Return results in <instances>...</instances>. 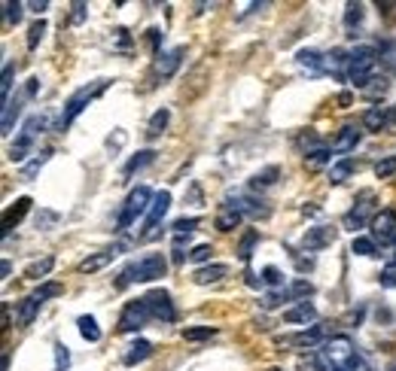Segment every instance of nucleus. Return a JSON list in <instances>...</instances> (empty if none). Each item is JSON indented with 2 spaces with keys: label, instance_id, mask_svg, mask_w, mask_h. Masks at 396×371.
Listing matches in <instances>:
<instances>
[{
  "label": "nucleus",
  "instance_id": "obj_52",
  "mask_svg": "<svg viewBox=\"0 0 396 371\" xmlns=\"http://www.w3.org/2000/svg\"><path fill=\"white\" fill-rule=\"evenodd\" d=\"M37 91H40V80H37V76H30V80H28V89H25V95H28V98H37Z\"/></svg>",
  "mask_w": 396,
  "mask_h": 371
},
{
  "label": "nucleus",
  "instance_id": "obj_27",
  "mask_svg": "<svg viewBox=\"0 0 396 371\" xmlns=\"http://www.w3.org/2000/svg\"><path fill=\"white\" fill-rule=\"evenodd\" d=\"M76 329H80V335L86 338L89 344H98V341H101V326H98L95 316H86V314H82L80 320H76Z\"/></svg>",
  "mask_w": 396,
  "mask_h": 371
},
{
  "label": "nucleus",
  "instance_id": "obj_61",
  "mask_svg": "<svg viewBox=\"0 0 396 371\" xmlns=\"http://www.w3.org/2000/svg\"><path fill=\"white\" fill-rule=\"evenodd\" d=\"M269 371H280V368H269Z\"/></svg>",
  "mask_w": 396,
  "mask_h": 371
},
{
  "label": "nucleus",
  "instance_id": "obj_49",
  "mask_svg": "<svg viewBox=\"0 0 396 371\" xmlns=\"http://www.w3.org/2000/svg\"><path fill=\"white\" fill-rule=\"evenodd\" d=\"M34 296H37V298H40V301H43V305H46V301H49V298H55V296H61V286H58V283H43V286H40V289H37V292H34Z\"/></svg>",
  "mask_w": 396,
  "mask_h": 371
},
{
  "label": "nucleus",
  "instance_id": "obj_16",
  "mask_svg": "<svg viewBox=\"0 0 396 371\" xmlns=\"http://www.w3.org/2000/svg\"><path fill=\"white\" fill-rule=\"evenodd\" d=\"M302 71H308L311 76H323L326 73V52H317V49H302L296 55Z\"/></svg>",
  "mask_w": 396,
  "mask_h": 371
},
{
  "label": "nucleus",
  "instance_id": "obj_22",
  "mask_svg": "<svg viewBox=\"0 0 396 371\" xmlns=\"http://www.w3.org/2000/svg\"><path fill=\"white\" fill-rule=\"evenodd\" d=\"M150 356H152V344L147 341V338H137L125 353V365H141V362H147Z\"/></svg>",
  "mask_w": 396,
  "mask_h": 371
},
{
  "label": "nucleus",
  "instance_id": "obj_46",
  "mask_svg": "<svg viewBox=\"0 0 396 371\" xmlns=\"http://www.w3.org/2000/svg\"><path fill=\"white\" fill-rule=\"evenodd\" d=\"M58 219H61V216H58L55 210H40V213H37V216H34L37 228H43V231H46V228H52V226H55V222H58Z\"/></svg>",
  "mask_w": 396,
  "mask_h": 371
},
{
  "label": "nucleus",
  "instance_id": "obj_17",
  "mask_svg": "<svg viewBox=\"0 0 396 371\" xmlns=\"http://www.w3.org/2000/svg\"><path fill=\"white\" fill-rule=\"evenodd\" d=\"M30 210V198H15L12 201V207H6V213H3V237H10V231L19 226L21 219H25V213Z\"/></svg>",
  "mask_w": 396,
  "mask_h": 371
},
{
  "label": "nucleus",
  "instance_id": "obj_20",
  "mask_svg": "<svg viewBox=\"0 0 396 371\" xmlns=\"http://www.w3.org/2000/svg\"><path fill=\"white\" fill-rule=\"evenodd\" d=\"M28 95H19V98H10V100H6V104H3V122H0V128H3V134L6 137H10L12 134V128H15V119H19V116H21V100H25Z\"/></svg>",
  "mask_w": 396,
  "mask_h": 371
},
{
  "label": "nucleus",
  "instance_id": "obj_1",
  "mask_svg": "<svg viewBox=\"0 0 396 371\" xmlns=\"http://www.w3.org/2000/svg\"><path fill=\"white\" fill-rule=\"evenodd\" d=\"M314 356L320 371H335V368H348L360 353H357V347L348 335H332L320 344V350H314Z\"/></svg>",
  "mask_w": 396,
  "mask_h": 371
},
{
  "label": "nucleus",
  "instance_id": "obj_29",
  "mask_svg": "<svg viewBox=\"0 0 396 371\" xmlns=\"http://www.w3.org/2000/svg\"><path fill=\"white\" fill-rule=\"evenodd\" d=\"M278 177H280V168H278V165H269V168H265V171L253 174V180H250V189H253V192H259V189H269V186L278 183Z\"/></svg>",
  "mask_w": 396,
  "mask_h": 371
},
{
  "label": "nucleus",
  "instance_id": "obj_53",
  "mask_svg": "<svg viewBox=\"0 0 396 371\" xmlns=\"http://www.w3.org/2000/svg\"><path fill=\"white\" fill-rule=\"evenodd\" d=\"M82 19H86V3H73V21L80 25Z\"/></svg>",
  "mask_w": 396,
  "mask_h": 371
},
{
  "label": "nucleus",
  "instance_id": "obj_32",
  "mask_svg": "<svg viewBox=\"0 0 396 371\" xmlns=\"http://www.w3.org/2000/svg\"><path fill=\"white\" fill-rule=\"evenodd\" d=\"M360 25H363V3H348L345 6V30L350 37H357Z\"/></svg>",
  "mask_w": 396,
  "mask_h": 371
},
{
  "label": "nucleus",
  "instance_id": "obj_51",
  "mask_svg": "<svg viewBox=\"0 0 396 371\" xmlns=\"http://www.w3.org/2000/svg\"><path fill=\"white\" fill-rule=\"evenodd\" d=\"M381 286H384V289H390V286H396V271H393V268H387V271L381 274Z\"/></svg>",
  "mask_w": 396,
  "mask_h": 371
},
{
  "label": "nucleus",
  "instance_id": "obj_19",
  "mask_svg": "<svg viewBox=\"0 0 396 371\" xmlns=\"http://www.w3.org/2000/svg\"><path fill=\"white\" fill-rule=\"evenodd\" d=\"M223 277H228V265H223V262H213V265L195 268L192 280H195L198 286H210V283H219Z\"/></svg>",
  "mask_w": 396,
  "mask_h": 371
},
{
  "label": "nucleus",
  "instance_id": "obj_6",
  "mask_svg": "<svg viewBox=\"0 0 396 371\" xmlns=\"http://www.w3.org/2000/svg\"><path fill=\"white\" fill-rule=\"evenodd\" d=\"M152 320V311L147 305V298H137V301H128L119 314V332H141L147 323Z\"/></svg>",
  "mask_w": 396,
  "mask_h": 371
},
{
  "label": "nucleus",
  "instance_id": "obj_35",
  "mask_svg": "<svg viewBox=\"0 0 396 371\" xmlns=\"http://www.w3.org/2000/svg\"><path fill=\"white\" fill-rule=\"evenodd\" d=\"M259 244V231H253L250 228L247 235L241 237V244H238V259L241 262H250V256H253V246Z\"/></svg>",
  "mask_w": 396,
  "mask_h": 371
},
{
  "label": "nucleus",
  "instance_id": "obj_36",
  "mask_svg": "<svg viewBox=\"0 0 396 371\" xmlns=\"http://www.w3.org/2000/svg\"><path fill=\"white\" fill-rule=\"evenodd\" d=\"M350 253H354V256H378V246H375L372 237H354Z\"/></svg>",
  "mask_w": 396,
  "mask_h": 371
},
{
  "label": "nucleus",
  "instance_id": "obj_50",
  "mask_svg": "<svg viewBox=\"0 0 396 371\" xmlns=\"http://www.w3.org/2000/svg\"><path fill=\"white\" fill-rule=\"evenodd\" d=\"M311 292H314V286H311L308 280H296L293 286H289V296L293 298H308Z\"/></svg>",
  "mask_w": 396,
  "mask_h": 371
},
{
  "label": "nucleus",
  "instance_id": "obj_24",
  "mask_svg": "<svg viewBox=\"0 0 396 371\" xmlns=\"http://www.w3.org/2000/svg\"><path fill=\"white\" fill-rule=\"evenodd\" d=\"M152 159H156V152H152V150H141L137 156H132V159L125 161V168H122V177H125V180H128V177H134L137 171H143L147 165H152Z\"/></svg>",
  "mask_w": 396,
  "mask_h": 371
},
{
  "label": "nucleus",
  "instance_id": "obj_33",
  "mask_svg": "<svg viewBox=\"0 0 396 371\" xmlns=\"http://www.w3.org/2000/svg\"><path fill=\"white\" fill-rule=\"evenodd\" d=\"M168 122H171V113H168L165 107L150 116V125H147V137H150V141H156V137L162 134V131L168 128Z\"/></svg>",
  "mask_w": 396,
  "mask_h": 371
},
{
  "label": "nucleus",
  "instance_id": "obj_10",
  "mask_svg": "<svg viewBox=\"0 0 396 371\" xmlns=\"http://www.w3.org/2000/svg\"><path fill=\"white\" fill-rule=\"evenodd\" d=\"M122 246H125V244H113V246H107V250L91 253L89 259H82V262H80V268H76V271H80V274H95V271H104V268L110 265V262H113V259H116L119 253H122Z\"/></svg>",
  "mask_w": 396,
  "mask_h": 371
},
{
  "label": "nucleus",
  "instance_id": "obj_25",
  "mask_svg": "<svg viewBox=\"0 0 396 371\" xmlns=\"http://www.w3.org/2000/svg\"><path fill=\"white\" fill-rule=\"evenodd\" d=\"M40 307H43V301L30 292V296L19 305V326H30V323H34V316L40 314Z\"/></svg>",
  "mask_w": 396,
  "mask_h": 371
},
{
  "label": "nucleus",
  "instance_id": "obj_3",
  "mask_svg": "<svg viewBox=\"0 0 396 371\" xmlns=\"http://www.w3.org/2000/svg\"><path fill=\"white\" fill-rule=\"evenodd\" d=\"M378 71V49L375 46H357L354 52L348 55V80L354 86L366 89V82L375 80Z\"/></svg>",
  "mask_w": 396,
  "mask_h": 371
},
{
  "label": "nucleus",
  "instance_id": "obj_4",
  "mask_svg": "<svg viewBox=\"0 0 396 371\" xmlns=\"http://www.w3.org/2000/svg\"><path fill=\"white\" fill-rule=\"evenodd\" d=\"M152 189H147V186H137V189L128 192V198H125V204H122V213H119V219H116V231H125V228H132L141 216H147L150 213V207H152Z\"/></svg>",
  "mask_w": 396,
  "mask_h": 371
},
{
  "label": "nucleus",
  "instance_id": "obj_14",
  "mask_svg": "<svg viewBox=\"0 0 396 371\" xmlns=\"http://www.w3.org/2000/svg\"><path fill=\"white\" fill-rule=\"evenodd\" d=\"M287 326H308V323H317V307L311 301H299L296 307H289L284 314Z\"/></svg>",
  "mask_w": 396,
  "mask_h": 371
},
{
  "label": "nucleus",
  "instance_id": "obj_23",
  "mask_svg": "<svg viewBox=\"0 0 396 371\" xmlns=\"http://www.w3.org/2000/svg\"><path fill=\"white\" fill-rule=\"evenodd\" d=\"M241 219H244V216L235 210V207H223V210L217 213V219H213V226L223 231V235H228V231H235L241 226Z\"/></svg>",
  "mask_w": 396,
  "mask_h": 371
},
{
  "label": "nucleus",
  "instance_id": "obj_45",
  "mask_svg": "<svg viewBox=\"0 0 396 371\" xmlns=\"http://www.w3.org/2000/svg\"><path fill=\"white\" fill-rule=\"evenodd\" d=\"M393 174H396V156H390V159H384V161H378V165H375L378 180H390Z\"/></svg>",
  "mask_w": 396,
  "mask_h": 371
},
{
  "label": "nucleus",
  "instance_id": "obj_12",
  "mask_svg": "<svg viewBox=\"0 0 396 371\" xmlns=\"http://www.w3.org/2000/svg\"><path fill=\"white\" fill-rule=\"evenodd\" d=\"M228 201H235V204H228V207H235L241 216L247 213V216H253V219H259V216H269V204H265L262 198H253V195H241V192H235V195H228Z\"/></svg>",
  "mask_w": 396,
  "mask_h": 371
},
{
  "label": "nucleus",
  "instance_id": "obj_54",
  "mask_svg": "<svg viewBox=\"0 0 396 371\" xmlns=\"http://www.w3.org/2000/svg\"><path fill=\"white\" fill-rule=\"evenodd\" d=\"M159 40H162V30H159V28H152V30H150V43H152V52H159Z\"/></svg>",
  "mask_w": 396,
  "mask_h": 371
},
{
  "label": "nucleus",
  "instance_id": "obj_57",
  "mask_svg": "<svg viewBox=\"0 0 396 371\" xmlns=\"http://www.w3.org/2000/svg\"><path fill=\"white\" fill-rule=\"evenodd\" d=\"M28 6H30L34 12H46V10H49V0H43V3H28Z\"/></svg>",
  "mask_w": 396,
  "mask_h": 371
},
{
  "label": "nucleus",
  "instance_id": "obj_11",
  "mask_svg": "<svg viewBox=\"0 0 396 371\" xmlns=\"http://www.w3.org/2000/svg\"><path fill=\"white\" fill-rule=\"evenodd\" d=\"M335 241V228L332 226H314L302 235V250L308 253H317V250H326Z\"/></svg>",
  "mask_w": 396,
  "mask_h": 371
},
{
  "label": "nucleus",
  "instance_id": "obj_26",
  "mask_svg": "<svg viewBox=\"0 0 396 371\" xmlns=\"http://www.w3.org/2000/svg\"><path fill=\"white\" fill-rule=\"evenodd\" d=\"M180 61H183V49H171V52H165V55H159V73H162V80L177 73Z\"/></svg>",
  "mask_w": 396,
  "mask_h": 371
},
{
  "label": "nucleus",
  "instance_id": "obj_31",
  "mask_svg": "<svg viewBox=\"0 0 396 371\" xmlns=\"http://www.w3.org/2000/svg\"><path fill=\"white\" fill-rule=\"evenodd\" d=\"M354 168H357L354 159H339V161H335V165L330 168V183H332V186H341L350 174H354Z\"/></svg>",
  "mask_w": 396,
  "mask_h": 371
},
{
  "label": "nucleus",
  "instance_id": "obj_38",
  "mask_svg": "<svg viewBox=\"0 0 396 371\" xmlns=\"http://www.w3.org/2000/svg\"><path fill=\"white\" fill-rule=\"evenodd\" d=\"M363 219H366V204L354 207V210H348L345 219H341V226H345L348 231H357V228H363Z\"/></svg>",
  "mask_w": 396,
  "mask_h": 371
},
{
  "label": "nucleus",
  "instance_id": "obj_60",
  "mask_svg": "<svg viewBox=\"0 0 396 371\" xmlns=\"http://www.w3.org/2000/svg\"><path fill=\"white\" fill-rule=\"evenodd\" d=\"M335 371H348V368H335Z\"/></svg>",
  "mask_w": 396,
  "mask_h": 371
},
{
  "label": "nucleus",
  "instance_id": "obj_15",
  "mask_svg": "<svg viewBox=\"0 0 396 371\" xmlns=\"http://www.w3.org/2000/svg\"><path fill=\"white\" fill-rule=\"evenodd\" d=\"M357 143H360V128H354V125H345L335 134V141H332V152L335 156H345L348 159V152H354L357 150Z\"/></svg>",
  "mask_w": 396,
  "mask_h": 371
},
{
  "label": "nucleus",
  "instance_id": "obj_43",
  "mask_svg": "<svg viewBox=\"0 0 396 371\" xmlns=\"http://www.w3.org/2000/svg\"><path fill=\"white\" fill-rule=\"evenodd\" d=\"M262 283L274 286V289H284V274H280L274 265H265V268H262Z\"/></svg>",
  "mask_w": 396,
  "mask_h": 371
},
{
  "label": "nucleus",
  "instance_id": "obj_37",
  "mask_svg": "<svg viewBox=\"0 0 396 371\" xmlns=\"http://www.w3.org/2000/svg\"><path fill=\"white\" fill-rule=\"evenodd\" d=\"M217 335V329L213 326H189V329H183V338H186V341H208V338H213Z\"/></svg>",
  "mask_w": 396,
  "mask_h": 371
},
{
  "label": "nucleus",
  "instance_id": "obj_8",
  "mask_svg": "<svg viewBox=\"0 0 396 371\" xmlns=\"http://www.w3.org/2000/svg\"><path fill=\"white\" fill-rule=\"evenodd\" d=\"M143 298H147V305H150V311H152L156 320H162V323L177 320V307H174L171 292H168V289H152L150 296H143Z\"/></svg>",
  "mask_w": 396,
  "mask_h": 371
},
{
  "label": "nucleus",
  "instance_id": "obj_40",
  "mask_svg": "<svg viewBox=\"0 0 396 371\" xmlns=\"http://www.w3.org/2000/svg\"><path fill=\"white\" fill-rule=\"evenodd\" d=\"M289 298H293L289 296V289H274V292H269V296H262V307L265 311H271V307H280Z\"/></svg>",
  "mask_w": 396,
  "mask_h": 371
},
{
  "label": "nucleus",
  "instance_id": "obj_58",
  "mask_svg": "<svg viewBox=\"0 0 396 371\" xmlns=\"http://www.w3.org/2000/svg\"><path fill=\"white\" fill-rule=\"evenodd\" d=\"M387 265L396 268V241H393V246H390V253H387Z\"/></svg>",
  "mask_w": 396,
  "mask_h": 371
},
{
  "label": "nucleus",
  "instance_id": "obj_21",
  "mask_svg": "<svg viewBox=\"0 0 396 371\" xmlns=\"http://www.w3.org/2000/svg\"><path fill=\"white\" fill-rule=\"evenodd\" d=\"M387 122H390V110H387V107H369V110H366V116H363V128L366 131H381L387 125Z\"/></svg>",
  "mask_w": 396,
  "mask_h": 371
},
{
  "label": "nucleus",
  "instance_id": "obj_9",
  "mask_svg": "<svg viewBox=\"0 0 396 371\" xmlns=\"http://www.w3.org/2000/svg\"><path fill=\"white\" fill-rule=\"evenodd\" d=\"M372 241H381V244L396 241V210L393 207L375 213V219H372Z\"/></svg>",
  "mask_w": 396,
  "mask_h": 371
},
{
  "label": "nucleus",
  "instance_id": "obj_34",
  "mask_svg": "<svg viewBox=\"0 0 396 371\" xmlns=\"http://www.w3.org/2000/svg\"><path fill=\"white\" fill-rule=\"evenodd\" d=\"M49 156H52V152H40V156H37V159H30L28 165H21V171H19V174H21V180H34V177L43 171V165H46V161H49Z\"/></svg>",
  "mask_w": 396,
  "mask_h": 371
},
{
  "label": "nucleus",
  "instance_id": "obj_5",
  "mask_svg": "<svg viewBox=\"0 0 396 371\" xmlns=\"http://www.w3.org/2000/svg\"><path fill=\"white\" fill-rule=\"evenodd\" d=\"M110 86V82L107 80H95L91 82V86H82V89H76L71 98H67V104H64V110H61V116H58V128H67L71 125V122L76 119V116H80L82 110H86V107L91 104V100H95L98 95H101V91Z\"/></svg>",
  "mask_w": 396,
  "mask_h": 371
},
{
  "label": "nucleus",
  "instance_id": "obj_62",
  "mask_svg": "<svg viewBox=\"0 0 396 371\" xmlns=\"http://www.w3.org/2000/svg\"><path fill=\"white\" fill-rule=\"evenodd\" d=\"M390 371H396V365H393V368H390Z\"/></svg>",
  "mask_w": 396,
  "mask_h": 371
},
{
  "label": "nucleus",
  "instance_id": "obj_28",
  "mask_svg": "<svg viewBox=\"0 0 396 371\" xmlns=\"http://www.w3.org/2000/svg\"><path fill=\"white\" fill-rule=\"evenodd\" d=\"M52 268H55V259H52V256L37 259V262H30V265L25 268V277H28V280H43V277L52 274Z\"/></svg>",
  "mask_w": 396,
  "mask_h": 371
},
{
  "label": "nucleus",
  "instance_id": "obj_13",
  "mask_svg": "<svg viewBox=\"0 0 396 371\" xmlns=\"http://www.w3.org/2000/svg\"><path fill=\"white\" fill-rule=\"evenodd\" d=\"M168 207H171V192H165V189L156 192V198H152V207H150L147 219H143V235H152V228H156L159 222L165 219Z\"/></svg>",
  "mask_w": 396,
  "mask_h": 371
},
{
  "label": "nucleus",
  "instance_id": "obj_41",
  "mask_svg": "<svg viewBox=\"0 0 396 371\" xmlns=\"http://www.w3.org/2000/svg\"><path fill=\"white\" fill-rule=\"evenodd\" d=\"M25 6H28V3H19V0H15V3H12V0H6V3H3L6 21H10V25H19L21 15H25Z\"/></svg>",
  "mask_w": 396,
  "mask_h": 371
},
{
  "label": "nucleus",
  "instance_id": "obj_7",
  "mask_svg": "<svg viewBox=\"0 0 396 371\" xmlns=\"http://www.w3.org/2000/svg\"><path fill=\"white\" fill-rule=\"evenodd\" d=\"M46 128V119L43 116H30V119L25 122V128H21V134L15 137V143L10 146V159L12 161H25L28 159V150L34 146V141H37V134Z\"/></svg>",
  "mask_w": 396,
  "mask_h": 371
},
{
  "label": "nucleus",
  "instance_id": "obj_39",
  "mask_svg": "<svg viewBox=\"0 0 396 371\" xmlns=\"http://www.w3.org/2000/svg\"><path fill=\"white\" fill-rule=\"evenodd\" d=\"M210 256H213L210 244H198L189 250V262H195V265H210Z\"/></svg>",
  "mask_w": 396,
  "mask_h": 371
},
{
  "label": "nucleus",
  "instance_id": "obj_42",
  "mask_svg": "<svg viewBox=\"0 0 396 371\" xmlns=\"http://www.w3.org/2000/svg\"><path fill=\"white\" fill-rule=\"evenodd\" d=\"M43 34H46V21H43V19H37L34 25L28 28V49H37V43L43 40Z\"/></svg>",
  "mask_w": 396,
  "mask_h": 371
},
{
  "label": "nucleus",
  "instance_id": "obj_48",
  "mask_svg": "<svg viewBox=\"0 0 396 371\" xmlns=\"http://www.w3.org/2000/svg\"><path fill=\"white\" fill-rule=\"evenodd\" d=\"M67 365H71V353L64 344H55V368L52 371H67Z\"/></svg>",
  "mask_w": 396,
  "mask_h": 371
},
{
  "label": "nucleus",
  "instance_id": "obj_59",
  "mask_svg": "<svg viewBox=\"0 0 396 371\" xmlns=\"http://www.w3.org/2000/svg\"><path fill=\"white\" fill-rule=\"evenodd\" d=\"M0 274H3V277L12 274V265H10V262H3V265H0Z\"/></svg>",
  "mask_w": 396,
  "mask_h": 371
},
{
  "label": "nucleus",
  "instance_id": "obj_18",
  "mask_svg": "<svg viewBox=\"0 0 396 371\" xmlns=\"http://www.w3.org/2000/svg\"><path fill=\"white\" fill-rule=\"evenodd\" d=\"M280 344H293V347H317V344H323V329L320 326H308V329H302V332H296V335H289V338H280Z\"/></svg>",
  "mask_w": 396,
  "mask_h": 371
},
{
  "label": "nucleus",
  "instance_id": "obj_30",
  "mask_svg": "<svg viewBox=\"0 0 396 371\" xmlns=\"http://www.w3.org/2000/svg\"><path fill=\"white\" fill-rule=\"evenodd\" d=\"M330 161H332V150L317 146V150H311L308 156H305V168H308V171H320V168H326Z\"/></svg>",
  "mask_w": 396,
  "mask_h": 371
},
{
  "label": "nucleus",
  "instance_id": "obj_44",
  "mask_svg": "<svg viewBox=\"0 0 396 371\" xmlns=\"http://www.w3.org/2000/svg\"><path fill=\"white\" fill-rule=\"evenodd\" d=\"M195 228H198V216H189V219H186V216H183V219H177V222H174V226H171L174 235H192Z\"/></svg>",
  "mask_w": 396,
  "mask_h": 371
},
{
  "label": "nucleus",
  "instance_id": "obj_56",
  "mask_svg": "<svg viewBox=\"0 0 396 371\" xmlns=\"http://www.w3.org/2000/svg\"><path fill=\"white\" fill-rule=\"evenodd\" d=\"M350 100H354V95H350V91H341V95H339V104H341V107H350Z\"/></svg>",
  "mask_w": 396,
  "mask_h": 371
},
{
  "label": "nucleus",
  "instance_id": "obj_2",
  "mask_svg": "<svg viewBox=\"0 0 396 371\" xmlns=\"http://www.w3.org/2000/svg\"><path fill=\"white\" fill-rule=\"evenodd\" d=\"M165 271H168V259L162 253H147V256H141L122 271V280L116 286L122 289V286H128V283H152V280H159V277H165Z\"/></svg>",
  "mask_w": 396,
  "mask_h": 371
},
{
  "label": "nucleus",
  "instance_id": "obj_47",
  "mask_svg": "<svg viewBox=\"0 0 396 371\" xmlns=\"http://www.w3.org/2000/svg\"><path fill=\"white\" fill-rule=\"evenodd\" d=\"M10 91H12V64L6 61V64H3V80H0V95H3V104L10 100Z\"/></svg>",
  "mask_w": 396,
  "mask_h": 371
},
{
  "label": "nucleus",
  "instance_id": "obj_55",
  "mask_svg": "<svg viewBox=\"0 0 396 371\" xmlns=\"http://www.w3.org/2000/svg\"><path fill=\"white\" fill-rule=\"evenodd\" d=\"M247 286H253V289H259V286H262V277H256L253 271H247Z\"/></svg>",
  "mask_w": 396,
  "mask_h": 371
}]
</instances>
